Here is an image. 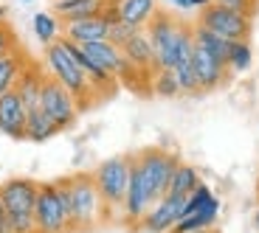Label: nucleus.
I'll list each match as a JSON object with an SVG mask.
<instances>
[{"mask_svg":"<svg viewBox=\"0 0 259 233\" xmlns=\"http://www.w3.org/2000/svg\"><path fill=\"white\" fill-rule=\"evenodd\" d=\"M175 79L178 84H181V96H197L200 93V87H197V79H194V68H192V56L181 59L175 65Z\"/></svg>","mask_w":259,"mask_h":233,"instance_id":"25","label":"nucleus"},{"mask_svg":"<svg viewBox=\"0 0 259 233\" xmlns=\"http://www.w3.org/2000/svg\"><path fill=\"white\" fill-rule=\"evenodd\" d=\"M256 197H259V180H256Z\"/></svg>","mask_w":259,"mask_h":233,"instance_id":"33","label":"nucleus"},{"mask_svg":"<svg viewBox=\"0 0 259 233\" xmlns=\"http://www.w3.org/2000/svg\"><path fill=\"white\" fill-rule=\"evenodd\" d=\"M51 12L57 14L62 23H76V20H88L104 12V0H54Z\"/></svg>","mask_w":259,"mask_h":233,"instance_id":"16","label":"nucleus"},{"mask_svg":"<svg viewBox=\"0 0 259 233\" xmlns=\"http://www.w3.org/2000/svg\"><path fill=\"white\" fill-rule=\"evenodd\" d=\"M158 0H121L116 6L118 12V20L121 23H127V26L138 28V31H144L147 28V23L152 20V14L158 12Z\"/></svg>","mask_w":259,"mask_h":233,"instance_id":"17","label":"nucleus"},{"mask_svg":"<svg viewBox=\"0 0 259 233\" xmlns=\"http://www.w3.org/2000/svg\"><path fill=\"white\" fill-rule=\"evenodd\" d=\"M110 34V20L107 14H96L88 20H76V23H62V37L76 42V45H91V42H104Z\"/></svg>","mask_w":259,"mask_h":233,"instance_id":"11","label":"nucleus"},{"mask_svg":"<svg viewBox=\"0 0 259 233\" xmlns=\"http://www.w3.org/2000/svg\"><path fill=\"white\" fill-rule=\"evenodd\" d=\"M68 191H71V233H88L107 222V211L91 171H76L68 177Z\"/></svg>","mask_w":259,"mask_h":233,"instance_id":"2","label":"nucleus"},{"mask_svg":"<svg viewBox=\"0 0 259 233\" xmlns=\"http://www.w3.org/2000/svg\"><path fill=\"white\" fill-rule=\"evenodd\" d=\"M14 48H20V39H17V31L12 28V23H0V56L9 51H14Z\"/></svg>","mask_w":259,"mask_h":233,"instance_id":"27","label":"nucleus"},{"mask_svg":"<svg viewBox=\"0 0 259 233\" xmlns=\"http://www.w3.org/2000/svg\"><path fill=\"white\" fill-rule=\"evenodd\" d=\"M226 65H228V71H231V73H245L248 68L253 65V48H251V42H231Z\"/></svg>","mask_w":259,"mask_h":233,"instance_id":"23","label":"nucleus"},{"mask_svg":"<svg viewBox=\"0 0 259 233\" xmlns=\"http://www.w3.org/2000/svg\"><path fill=\"white\" fill-rule=\"evenodd\" d=\"M28 62H31V56L26 53L23 45L0 56V96H6V93L14 90V84H17L20 73L26 71Z\"/></svg>","mask_w":259,"mask_h":233,"instance_id":"15","label":"nucleus"},{"mask_svg":"<svg viewBox=\"0 0 259 233\" xmlns=\"http://www.w3.org/2000/svg\"><path fill=\"white\" fill-rule=\"evenodd\" d=\"M54 135H59L57 127L46 118L42 110H34L28 112V121H26V141H34V143H46L51 141Z\"/></svg>","mask_w":259,"mask_h":233,"instance_id":"21","label":"nucleus"},{"mask_svg":"<svg viewBox=\"0 0 259 233\" xmlns=\"http://www.w3.org/2000/svg\"><path fill=\"white\" fill-rule=\"evenodd\" d=\"M6 14H9L6 6H0V23H6Z\"/></svg>","mask_w":259,"mask_h":233,"instance_id":"30","label":"nucleus"},{"mask_svg":"<svg viewBox=\"0 0 259 233\" xmlns=\"http://www.w3.org/2000/svg\"><path fill=\"white\" fill-rule=\"evenodd\" d=\"M136 160H138V168H141L149 191H152V197L158 202L169 191V183L175 177V168L181 166V157L169 149H161V146H149V149L138 152Z\"/></svg>","mask_w":259,"mask_h":233,"instance_id":"4","label":"nucleus"},{"mask_svg":"<svg viewBox=\"0 0 259 233\" xmlns=\"http://www.w3.org/2000/svg\"><path fill=\"white\" fill-rule=\"evenodd\" d=\"M200 174H197V168L189 166V163H181V166L175 168V177H172V183H169V191L166 194H181V197H189L194 191V188L200 186Z\"/></svg>","mask_w":259,"mask_h":233,"instance_id":"22","label":"nucleus"},{"mask_svg":"<svg viewBox=\"0 0 259 233\" xmlns=\"http://www.w3.org/2000/svg\"><path fill=\"white\" fill-rule=\"evenodd\" d=\"M121 53H124V59H127L130 65H136L138 71L155 73V53H152V45H149V39H147L144 31H138L130 42H124Z\"/></svg>","mask_w":259,"mask_h":233,"instance_id":"18","label":"nucleus"},{"mask_svg":"<svg viewBox=\"0 0 259 233\" xmlns=\"http://www.w3.org/2000/svg\"><path fill=\"white\" fill-rule=\"evenodd\" d=\"M217 219H220V200L214 197L206 208L194 211L189 216H181L178 225L172 227V233H200V230H214L217 227Z\"/></svg>","mask_w":259,"mask_h":233,"instance_id":"14","label":"nucleus"},{"mask_svg":"<svg viewBox=\"0 0 259 233\" xmlns=\"http://www.w3.org/2000/svg\"><path fill=\"white\" fill-rule=\"evenodd\" d=\"M0 233H12V225H9L6 208H3V200H0Z\"/></svg>","mask_w":259,"mask_h":233,"instance_id":"29","label":"nucleus"},{"mask_svg":"<svg viewBox=\"0 0 259 233\" xmlns=\"http://www.w3.org/2000/svg\"><path fill=\"white\" fill-rule=\"evenodd\" d=\"M183 208H186V197L163 194L161 200L147 211V216L141 219L138 230H144V233H172V227H175L178 219L183 216Z\"/></svg>","mask_w":259,"mask_h":233,"instance_id":"9","label":"nucleus"},{"mask_svg":"<svg viewBox=\"0 0 259 233\" xmlns=\"http://www.w3.org/2000/svg\"><path fill=\"white\" fill-rule=\"evenodd\" d=\"M130 166H133V155H113L91 171L93 183L99 188V197L104 202V211H107V219L121 216L124 197H127L130 186Z\"/></svg>","mask_w":259,"mask_h":233,"instance_id":"3","label":"nucleus"},{"mask_svg":"<svg viewBox=\"0 0 259 233\" xmlns=\"http://www.w3.org/2000/svg\"><path fill=\"white\" fill-rule=\"evenodd\" d=\"M39 183L34 177H9L0 183V200L6 208V216H34V205H37Z\"/></svg>","mask_w":259,"mask_h":233,"instance_id":"8","label":"nucleus"},{"mask_svg":"<svg viewBox=\"0 0 259 233\" xmlns=\"http://www.w3.org/2000/svg\"><path fill=\"white\" fill-rule=\"evenodd\" d=\"M20 3H31V0H20Z\"/></svg>","mask_w":259,"mask_h":233,"instance_id":"34","label":"nucleus"},{"mask_svg":"<svg viewBox=\"0 0 259 233\" xmlns=\"http://www.w3.org/2000/svg\"><path fill=\"white\" fill-rule=\"evenodd\" d=\"M152 96L161 98H178L181 96V84H178L172 71H155L152 73Z\"/></svg>","mask_w":259,"mask_h":233,"instance_id":"24","label":"nucleus"},{"mask_svg":"<svg viewBox=\"0 0 259 233\" xmlns=\"http://www.w3.org/2000/svg\"><path fill=\"white\" fill-rule=\"evenodd\" d=\"M200 233H217V227H214V230H200Z\"/></svg>","mask_w":259,"mask_h":233,"instance_id":"32","label":"nucleus"},{"mask_svg":"<svg viewBox=\"0 0 259 233\" xmlns=\"http://www.w3.org/2000/svg\"><path fill=\"white\" fill-rule=\"evenodd\" d=\"M172 3H178L181 9H206V6H211V0H172Z\"/></svg>","mask_w":259,"mask_h":233,"instance_id":"28","label":"nucleus"},{"mask_svg":"<svg viewBox=\"0 0 259 233\" xmlns=\"http://www.w3.org/2000/svg\"><path fill=\"white\" fill-rule=\"evenodd\" d=\"M197 26H203L206 31L217 34V37L228 39V42H248L251 39V31H253V20L251 17H242L237 12H228L223 6H206L197 20Z\"/></svg>","mask_w":259,"mask_h":233,"instance_id":"6","label":"nucleus"},{"mask_svg":"<svg viewBox=\"0 0 259 233\" xmlns=\"http://www.w3.org/2000/svg\"><path fill=\"white\" fill-rule=\"evenodd\" d=\"M34 227L37 233H71V219L59 200L57 183H39L37 205H34Z\"/></svg>","mask_w":259,"mask_h":233,"instance_id":"7","label":"nucleus"},{"mask_svg":"<svg viewBox=\"0 0 259 233\" xmlns=\"http://www.w3.org/2000/svg\"><path fill=\"white\" fill-rule=\"evenodd\" d=\"M253 225L259 227V208H256V214H253Z\"/></svg>","mask_w":259,"mask_h":233,"instance_id":"31","label":"nucleus"},{"mask_svg":"<svg viewBox=\"0 0 259 233\" xmlns=\"http://www.w3.org/2000/svg\"><path fill=\"white\" fill-rule=\"evenodd\" d=\"M31 28H34V37L42 42V48L54 45V42L62 37V20L54 12H37L31 20Z\"/></svg>","mask_w":259,"mask_h":233,"instance_id":"19","label":"nucleus"},{"mask_svg":"<svg viewBox=\"0 0 259 233\" xmlns=\"http://www.w3.org/2000/svg\"><path fill=\"white\" fill-rule=\"evenodd\" d=\"M42 68H46L48 76L57 79L65 90L73 96V101L79 104V112L88 110V107H93V104H99L93 84L88 82L84 71L76 65V62H73V56L62 48V42H59V39L42 51Z\"/></svg>","mask_w":259,"mask_h":233,"instance_id":"1","label":"nucleus"},{"mask_svg":"<svg viewBox=\"0 0 259 233\" xmlns=\"http://www.w3.org/2000/svg\"><path fill=\"white\" fill-rule=\"evenodd\" d=\"M42 82H46V68L31 59V62L26 65V71L20 73L17 84H14V93L20 96L26 112L39 110V90H42Z\"/></svg>","mask_w":259,"mask_h":233,"instance_id":"13","label":"nucleus"},{"mask_svg":"<svg viewBox=\"0 0 259 233\" xmlns=\"http://www.w3.org/2000/svg\"><path fill=\"white\" fill-rule=\"evenodd\" d=\"M39 110L46 112V118L57 127V132L71 130L79 118V104L73 101V96L65 90L57 79H51L46 73L42 90H39Z\"/></svg>","mask_w":259,"mask_h":233,"instance_id":"5","label":"nucleus"},{"mask_svg":"<svg viewBox=\"0 0 259 233\" xmlns=\"http://www.w3.org/2000/svg\"><path fill=\"white\" fill-rule=\"evenodd\" d=\"M192 68H194V79H197L200 93L220 90L223 84L228 82V76H231V71L223 65L220 59H214L211 53H206L203 48H197V45L192 48Z\"/></svg>","mask_w":259,"mask_h":233,"instance_id":"10","label":"nucleus"},{"mask_svg":"<svg viewBox=\"0 0 259 233\" xmlns=\"http://www.w3.org/2000/svg\"><path fill=\"white\" fill-rule=\"evenodd\" d=\"M194 45L203 48L206 53H211L214 59H220L223 65H226V59H228V48H231V42H228V39L217 37V34L206 31L203 26H197V23H194ZM226 68H228V65H226Z\"/></svg>","mask_w":259,"mask_h":233,"instance_id":"20","label":"nucleus"},{"mask_svg":"<svg viewBox=\"0 0 259 233\" xmlns=\"http://www.w3.org/2000/svg\"><path fill=\"white\" fill-rule=\"evenodd\" d=\"M26 121L28 112L23 107L17 93H6L0 96V132L6 138H14V141H26Z\"/></svg>","mask_w":259,"mask_h":233,"instance_id":"12","label":"nucleus"},{"mask_svg":"<svg viewBox=\"0 0 259 233\" xmlns=\"http://www.w3.org/2000/svg\"><path fill=\"white\" fill-rule=\"evenodd\" d=\"M214 6H223V9H228V12H237V14H242V17H256V12H259V0H211Z\"/></svg>","mask_w":259,"mask_h":233,"instance_id":"26","label":"nucleus"}]
</instances>
